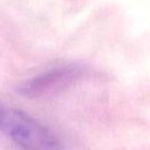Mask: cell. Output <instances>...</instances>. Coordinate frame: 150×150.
<instances>
[{"label":"cell","instance_id":"6da1fadb","mask_svg":"<svg viewBox=\"0 0 150 150\" xmlns=\"http://www.w3.org/2000/svg\"><path fill=\"white\" fill-rule=\"evenodd\" d=\"M0 131L23 150H63L60 139L47 127L25 111L0 103Z\"/></svg>","mask_w":150,"mask_h":150},{"label":"cell","instance_id":"7a4b0ae2","mask_svg":"<svg viewBox=\"0 0 150 150\" xmlns=\"http://www.w3.org/2000/svg\"><path fill=\"white\" fill-rule=\"evenodd\" d=\"M82 75L83 68L77 64L59 66L20 83L18 93L33 98L54 95L75 84Z\"/></svg>","mask_w":150,"mask_h":150}]
</instances>
